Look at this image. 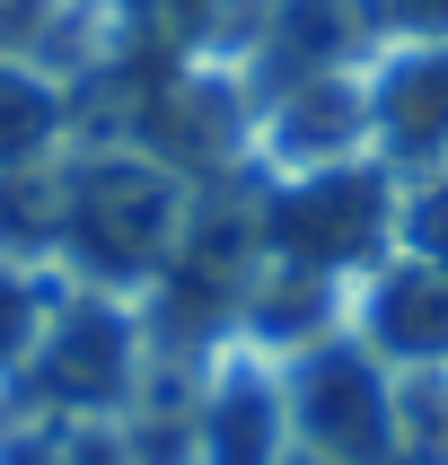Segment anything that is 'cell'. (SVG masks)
I'll return each instance as SVG.
<instances>
[{
	"instance_id": "1",
	"label": "cell",
	"mask_w": 448,
	"mask_h": 465,
	"mask_svg": "<svg viewBox=\"0 0 448 465\" xmlns=\"http://www.w3.org/2000/svg\"><path fill=\"white\" fill-rule=\"evenodd\" d=\"M53 246L88 272V290L150 282L158 263L176 255V176L141 150L71 167L62 211H53Z\"/></svg>"
},
{
	"instance_id": "2",
	"label": "cell",
	"mask_w": 448,
	"mask_h": 465,
	"mask_svg": "<svg viewBox=\"0 0 448 465\" xmlns=\"http://www.w3.org/2000/svg\"><path fill=\"white\" fill-rule=\"evenodd\" d=\"M132 378H141V325H132V308H114V290H71L53 308V325H45V342H35L18 387L35 404H53V413H71V421H97L132 395Z\"/></svg>"
},
{
	"instance_id": "3",
	"label": "cell",
	"mask_w": 448,
	"mask_h": 465,
	"mask_svg": "<svg viewBox=\"0 0 448 465\" xmlns=\"http://www.w3.org/2000/svg\"><path fill=\"white\" fill-rule=\"evenodd\" d=\"M273 457V387L255 369H229L203 413V465H264Z\"/></svg>"
},
{
	"instance_id": "4",
	"label": "cell",
	"mask_w": 448,
	"mask_h": 465,
	"mask_svg": "<svg viewBox=\"0 0 448 465\" xmlns=\"http://www.w3.org/2000/svg\"><path fill=\"white\" fill-rule=\"evenodd\" d=\"M62 132V97L45 88V71H26L0 53V176H26Z\"/></svg>"
},
{
	"instance_id": "5",
	"label": "cell",
	"mask_w": 448,
	"mask_h": 465,
	"mask_svg": "<svg viewBox=\"0 0 448 465\" xmlns=\"http://www.w3.org/2000/svg\"><path fill=\"white\" fill-rule=\"evenodd\" d=\"M53 308H62V299H53L45 272H35L26 255H0V378H26V361H35Z\"/></svg>"
},
{
	"instance_id": "6",
	"label": "cell",
	"mask_w": 448,
	"mask_h": 465,
	"mask_svg": "<svg viewBox=\"0 0 448 465\" xmlns=\"http://www.w3.org/2000/svg\"><path fill=\"white\" fill-rule=\"evenodd\" d=\"M203 18H211V0H124L132 53H184L203 35Z\"/></svg>"
}]
</instances>
